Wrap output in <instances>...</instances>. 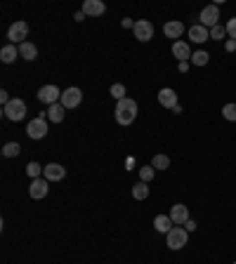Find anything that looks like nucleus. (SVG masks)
I'll return each instance as SVG.
<instances>
[{"label":"nucleus","mask_w":236,"mask_h":264,"mask_svg":"<svg viewBox=\"0 0 236 264\" xmlns=\"http://www.w3.org/2000/svg\"><path fill=\"white\" fill-rule=\"evenodd\" d=\"M40 172H43V168H40V165L36 163V160H31V163L26 165V175L31 177V179H38V175H40Z\"/></svg>","instance_id":"29"},{"label":"nucleus","mask_w":236,"mask_h":264,"mask_svg":"<svg viewBox=\"0 0 236 264\" xmlns=\"http://www.w3.org/2000/svg\"><path fill=\"white\" fill-rule=\"evenodd\" d=\"M189 40H194V43H206V40H210V31L206 26L196 24V26L189 28Z\"/></svg>","instance_id":"18"},{"label":"nucleus","mask_w":236,"mask_h":264,"mask_svg":"<svg viewBox=\"0 0 236 264\" xmlns=\"http://www.w3.org/2000/svg\"><path fill=\"white\" fill-rule=\"evenodd\" d=\"M2 113H5V118L7 120H24V116H26V102L24 99H10L7 104L2 106Z\"/></svg>","instance_id":"2"},{"label":"nucleus","mask_w":236,"mask_h":264,"mask_svg":"<svg viewBox=\"0 0 236 264\" xmlns=\"http://www.w3.org/2000/svg\"><path fill=\"white\" fill-rule=\"evenodd\" d=\"M154 229H156L158 234H170L172 231L170 215H156V217H154Z\"/></svg>","instance_id":"16"},{"label":"nucleus","mask_w":236,"mask_h":264,"mask_svg":"<svg viewBox=\"0 0 236 264\" xmlns=\"http://www.w3.org/2000/svg\"><path fill=\"white\" fill-rule=\"evenodd\" d=\"M80 102H83L80 88H66L64 92H62V102H59V104L64 106V109H76Z\"/></svg>","instance_id":"8"},{"label":"nucleus","mask_w":236,"mask_h":264,"mask_svg":"<svg viewBox=\"0 0 236 264\" xmlns=\"http://www.w3.org/2000/svg\"><path fill=\"white\" fill-rule=\"evenodd\" d=\"M224 36H227V28H224L222 24H217L215 28H210V40H222Z\"/></svg>","instance_id":"30"},{"label":"nucleus","mask_w":236,"mask_h":264,"mask_svg":"<svg viewBox=\"0 0 236 264\" xmlns=\"http://www.w3.org/2000/svg\"><path fill=\"white\" fill-rule=\"evenodd\" d=\"M47 191H50V182L47 179H31V186H28V194L33 200H40V198L47 196Z\"/></svg>","instance_id":"11"},{"label":"nucleus","mask_w":236,"mask_h":264,"mask_svg":"<svg viewBox=\"0 0 236 264\" xmlns=\"http://www.w3.org/2000/svg\"><path fill=\"white\" fill-rule=\"evenodd\" d=\"M170 220H172V224H177V226H184L191 217H189V208L184 205V203H175L170 208Z\"/></svg>","instance_id":"10"},{"label":"nucleus","mask_w":236,"mask_h":264,"mask_svg":"<svg viewBox=\"0 0 236 264\" xmlns=\"http://www.w3.org/2000/svg\"><path fill=\"white\" fill-rule=\"evenodd\" d=\"M26 36H28V24L26 22H14L12 26H10V31H7V38H10V45H14V43H26Z\"/></svg>","instance_id":"6"},{"label":"nucleus","mask_w":236,"mask_h":264,"mask_svg":"<svg viewBox=\"0 0 236 264\" xmlns=\"http://www.w3.org/2000/svg\"><path fill=\"white\" fill-rule=\"evenodd\" d=\"M222 116H224V120L234 123L236 120V104H224L222 106Z\"/></svg>","instance_id":"28"},{"label":"nucleus","mask_w":236,"mask_h":264,"mask_svg":"<svg viewBox=\"0 0 236 264\" xmlns=\"http://www.w3.org/2000/svg\"><path fill=\"white\" fill-rule=\"evenodd\" d=\"M151 165H154L156 170H168V168H170V158H168V156H163V154H156L154 160H151Z\"/></svg>","instance_id":"24"},{"label":"nucleus","mask_w":236,"mask_h":264,"mask_svg":"<svg viewBox=\"0 0 236 264\" xmlns=\"http://www.w3.org/2000/svg\"><path fill=\"white\" fill-rule=\"evenodd\" d=\"M224 50H227V52H234V50H236V40L227 38V43H224Z\"/></svg>","instance_id":"32"},{"label":"nucleus","mask_w":236,"mask_h":264,"mask_svg":"<svg viewBox=\"0 0 236 264\" xmlns=\"http://www.w3.org/2000/svg\"><path fill=\"white\" fill-rule=\"evenodd\" d=\"M234 264H236V262H234Z\"/></svg>","instance_id":"39"},{"label":"nucleus","mask_w":236,"mask_h":264,"mask_svg":"<svg viewBox=\"0 0 236 264\" xmlns=\"http://www.w3.org/2000/svg\"><path fill=\"white\" fill-rule=\"evenodd\" d=\"M135 118H137V102L130 97L120 99L116 104V120L120 125H130V123H135Z\"/></svg>","instance_id":"1"},{"label":"nucleus","mask_w":236,"mask_h":264,"mask_svg":"<svg viewBox=\"0 0 236 264\" xmlns=\"http://www.w3.org/2000/svg\"><path fill=\"white\" fill-rule=\"evenodd\" d=\"M172 54H175L180 62H187V59H191V47H189L184 40H175V43H172Z\"/></svg>","instance_id":"15"},{"label":"nucleus","mask_w":236,"mask_h":264,"mask_svg":"<svg viewBox=\"0 0 236 264\" xmlns=\"http://www.w3.org/2000/svg\"><path fill=\"white\" fill-rule=\"evenodd\" d=\"M208 59H210V54L206 52V50H198V52L191 54V64L194 66H206L208 64Z\"/></svg>","instance_id":"25"},{"label":"nucleus","mask_w":236,"mask_h":264,"mask_svg":"<svg viewBox=\"0 0 236 264\" xmlns=\"http://www.w3.org/2000/svg\"><path fill=\"white\" fill-rule=\"evenodd\" d=\"M201 26H206L210 31V28H215L217 24H220V10H217V5H206L203 10H201Z\"/></svg>","instance_id":"4"},{"label":"nucleus","mask_w":236,"mask_h":264,"mask_svg":"<svg viewBox=\"0 0 236 264\" xmlns=\"http://www.w3.org/2000/svg\"><path fill=\"white\" fill-rule=\"evenodd\" d=\"M120 24H123V28H135V22H132L130 17H125V19H123Z\"/></svg>","instance_id":"33"},{"label":"nucleus","mask_w":236,"mask_h":264,"mask_svg":"<svg viewBox=\"0 0 236 264\" xmlns=\"http://www.w3.org/2000/svg\"><path fill=\"white\" fill-rule=\"evenodd\" d=\"M177 68H180L182 73H187V68H189V62H180V64H177Z\"/></svg>","instance_id":"36"},{"label":"nucleus","mask_w":236,"mask_h":264,"mask_svg":"<svg viewBox=\"0 0 236 264\" xmlns=\"http://www.w3.org/2000/svg\"><path fill=\"white\" fill-rule=\"evenodd\" d=\"M19 154H22V146L17 144V142H10V144L2 146V156L5 158H17Z\"/></svg>","instance_id":"23"},{"label":"nucleus","mask_w":236,"mask_h":264,"mask_svg":"<svg viewBox=\"0 0 236 264\" xmlns=\"http://www.w3.org/2000/svg\"><path fill=\"white\" fill-rule=\"evenodd\" d=\"M132 198L135 200H146L149 198V184L146 182H137L132 186Z\"/></svg>","instance_id":"22"},{"label":"nucleus","mask_w":236,"mask_h":264,"mask_svg":"<svg viewBox=\"0 0 236 264\" xmlns=\"http://www.w3.org/2000/svg\"><path fill=\"white\" fill-rule=\"evenodd\" d=\"M154 172H156L154 165H144V168L140 170V182H146V184H149V182L154 179Z\"/></svg>","instance_id":"27"},{"label":"nucleus","mask_w":236,"mask_h":264,"mask_svg":"<svg viewBox=\"0 0 236 264\" xmlns=\"http://www.w3.org/2000/svg\"><path fill=\"white\" fill-rule=\"evenodd\" d=\"M43 175H45L47 182H62L66 177V170H64V165H59V163H50V165L43 168Z\"/></svg>","instance_id":"12"},{"label":"nucleus","mask_w":236,"mask_h":264,"mask_svg":"<svg viewBox=\"0 0 236 264\" xmlns=\"http://www.w3.org/2000/svg\"><path fill=\"white\" fill-rule=\"evenodd\" d=\"M19 57H22V59H28V62H33V59H36V57H38V47H36V45H33V43H22V45H19Z\"/></svg>","instance_id":"19"},{"label":"nucleus","mask_w":236,"mask_h":264,"mask_svg":"<svg viewBox=\"0 0 236 264\" xmlns=\"http://www.w3.org/2000/svg\"><path fill=\"white\" fill-rule=\"evenodd\" d=\"M106 5L102 0H85L83 2V14L85 17H99V14H104Z\"/></svg>","instance_id":"13"},{"label":"nucleus","mask_w":236,"mask_h":264,"mask_svg":"<svg viewBox=\"0 0 236 264\" xmlns=\"http://www.w3.org/2000/svg\"><path fill=\"white\" fill-rule=\"evenodd\" d=\"M17 57H19V47H14V45H7V47L0 50V59H2V64H12Z\"/></svg>","instance_id":"20"},{"label":"nucleus","mask_w":236,"mask_h":264,"mask_svg":"<svg viewBox=\"0 0 236 264\" xmlns=\"http://www.w3.org/2000/svg\"><path fill=\"white\" fill-rule=\"evenodd\" d=\"M165 238H168V248L170 250H182L187 245V241H189V231L184 226H172V231L165 234Z\"/></svg>","instance_id":"3"},{"label":"nucleus","mask_w":236,"mask_h":264,"mask_svg":"<svg viewBox=\"0 0 236 264\" xmlns=\"http://www.w3.org/2000/svg\"><path fill=\"white\" fill-rule=\"evenodd\" d=\"M184 229H187L189 234H191V231H196V222H194V220H189V222L184 224Z\"/></svg>","instance_id":"34"},{"label":"nucleus","mask_w":236,"mask_h":264,"mask_svg":"<svg viewBox=\"0 0 236 264\" xmlns=\"http://www.w3.org/2000/svg\"><path fill=\"white\" fill-rule=\"evenodd\" d=\"M163 33H165V38H180L184 33V24L177 22V19H172V22H168V24L163 26Z\"/></svg>","instance_id":"17"},{"label":"nucleus","mask_w":236,"mask_h":264,"mask_svg":"<svg viewBox=\"0 0 236 264\" xmlns=\"http://www.w3.org/2000/svg\"><path fill=\"white\" fill-rule=\"evenodd\" d=\"M109 94H111L114 99H118V102H120V99H125V85H123V83H114V85H111V90H109Z\"/></svg>","instance_id":"26"},{"label":"nucleus","mask_w":236,"mask_h":264,"mask_svg":"<svg viewBox=\"0 0 236 264\" xmlns=\"http://www.w3.org/2000/svg\"><path fill=\"white\" fill-rule=\"evenodd\" d=\"M0 102H2V106H5V104H7V102H10V94L5 92V90L0 92Z\"/></svg>","instance_id":"35"},{"label":"nucleus","mask_w":236,"mask_h":264,"mask_svg":"<svg viewBox=\"0 0 236 264\" xmlns=\"http://www.w3.org/2000/svg\"><path fill=\"white\" fill-rule=\"evenodd\" d=\"M73 19H76V22H83V19H85V14H83V10H80V12H76V14H73Z\"/></svg>","instance_id":"38"},{"label":"nucleus","mask_w":236,"mask_h":264,"mask_svg":"<svg viewBox=\"0 0 236 264\" xmlns=\"http://www.w3.org/2000/svg\"><path fill=\"white\" fill-rule=\"evenodd\" d=\"M125 168H128V170H132V168H135V158H132V156L125 160Z\"/></svg>","instance_id":"37"},{"label":"nucleus","mask_w":236,"mask_h":264,"mask_svg":"<svg viewBox=\"0 0 236 264\" xmlns=\"http://www.w3.org/2000/svg\"><path fill=\"white\" fill-rule=\"evenodd\" d=\"M38 99L43 104H59L62 102V90L57 88V85H43L38 90Z\"/></svg>","instance_id":"5"},{"label":"nucleus","mask_w":236,"mask_h":264,"mask_svg":"<svg viewBox=\"0 0 236 264\" xmlns=\"http://www.w3.org/2000/svg\"><path fill=\"white\" fill-rule=\"evenodd\" d=\"M227 36H229V38L232 40H236V17H232V19H229V22H227Z\"/></svg>","instance_id":"31"},{"label":"nucleus","mask_w":236,"mask_h":264,"mask_svg":"<svg viewBox=\"0 0 236 264\" xmlns=\"http://www.w3.org/2000/svg\"><path fill=\"white\" fill-rule=\"evenodd\" d=\"M64 106L62 104H52L50 109H47V120H52V123H62L64 120Z\"/></svg>","instance_id":"21"},{"label":"nucleus","mask_w":236,"mask_h":264,"mask_svg":"<svg viewBox=\"0 0 236 264\" xmlns=\"http://www.w3.org/2000/svg\"><path fill=\"white\" fill-rule=\"evenodd\" d=\"M26 134L31 139H43L47 134V118H33L26 125Z\"/></svg>","instance_id":"9"},{"label":"nucleus","mask_w":236,"mask_h":264,"mask_svg":"<svg viewBox=\"0 0 236 264\" xmlns=\"http://www.w3.org/2000/svg\"><path fill=\"white\" fill-rule=\"evenodd\" d=\"M135 38L140 40V43H149V40L154 38V24L151 22H146V19H140V22H135Z\"/></svg>","instance_id":"7"},{"label":"nucleus","mask_w":236,"mask_h":264,"mask_svg":"<svg viewBox=\"0 0 236 264\" xmlns=\"http://www.w3.org/2000/svg\"><path fill=\"white\" fill-rule=\"evenodd\" d=\"M158 104L165 106V109H175V106H177V92H175L172 88H163V90L158 92Z\"/></svg>","instance_id":"14"}]
</instances>
